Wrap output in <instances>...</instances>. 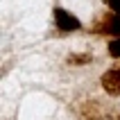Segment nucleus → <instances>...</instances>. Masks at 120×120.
Returning <instances> with one entry per match:
<instances>
[{"instance_id": "423d86ee", "label": "nucleus", "mask_w": 120, "mask_h": 120, "mask_svg": "<svg viewBox=\"0 0 120 120\" xmlns=\"http://www.w3.org/2000/svg\"><path fill=\"white\" fill-rule=\"evenodd\" d=\"M109 54L116 57V59H120V36L113 39V41H109Z\"/></svg>"}, {"instance_id": "20e7f679", "label": "nucleus", "mask_w": 120, "mask_h": 120, "mask_svg": "<svg viewBox=\"0 0 120 120\" xmlns=\"http://www.w3.org/2000/svg\"><path fill=\"white\" fill-rule=\"evenodd\" d=\"M82 116H84V120H102V113L95 102H86L82 109Z\"/></svg>"}, {"instance_id": "6e6552de", "label": "nucleus", "mask_w": 120, "mask_h": 120, "mask_svg": "<svg viewBox=\"0 0 120 120\" xmlns=\"http://www.w3.org/2000/svg\"><path fill=\"white\" fill-rule=\"evenodd\" d=\"M118 120H120V118H118Z\"/></svg>"}, {"instance_id": "7ed1b4c3", "label": "nucleus", "mask_w": 120, "mask_h": 120, "mask_svg": "<svg viewBox=\"0 0 120 120\" xmlns=\"http://www.w3.org/2000/svg\"><path fill=\"white\" fill-rule=\"evenodd\" d=\"M100 84H102V88H104L109 95H120V66L111 68L107 73H102Z\"/></svg>"}, {"instance_id": "39448f33", "label": "nucleus", "mask_w": 120, "mask_h": 120, "mask_svg": "<svg viewBox=\"0 0 120 120\" xmlns=\"http://www.w3.org/2000/svg\"><path fill=\"white\" fill-rule=\"evenodd\" d=\"M91 59H93V57H91L88 52H84V54H70V57H68V64H70V66H84V64H88Z\"/></svg>"}, {"instance_id": "0eeeda50", "label": "nucleus", "mask_w": 120, "mask_h": 120, "mask_svg": "<svg viewBox=\"0 0 120 120\" xmlns=\"http://www.w3.org/2000/svg\"><path fill=\"white\" fill-rule=\"evenodd\" d=\"M107 5H109V9H111L113 14L120 16V0H107Z\"/></svg>"}, {"instance_id": "f257e3e1", "label": "nucleus", "mask_w": 120, "mask_h": 120, "mask_svg": "<svg viewBox=\"0 0 120 120\" xmlns=\"http://www.w3.org/2000/svg\"><path fill=\"white\" fill-rule=\"evenodd\" d=\"M54 25H57V30H61V32H77L82 27V23L75 18L73 14H68L66 9L54 7Z\"/></svg>"}, {"instance_id": "f03ea898", "label": "nucleus", "mask_w": 120, "mask_h": 120, "mask_svg": "<svg viewBox=\"0 0 120 120\" xmlns=\"http://www.w3.org/2000/svg\"><path fill=\"white\" fill-rule=\"evenodd\" d=\"M98 34H111V36H120V16L118 14H107V16H102L93 27Z\"/></svg>"}]
</instances>
